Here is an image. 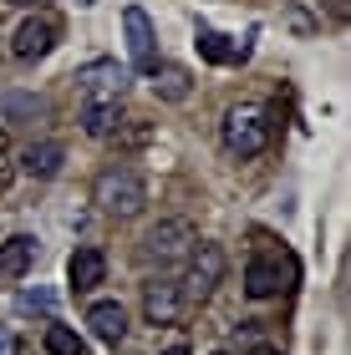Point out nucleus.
<instances>
[{
	"mask_svg": "<svg viewBox=\"0 0 351 355\" xmlns=\"http://www.w3.org/2000/svg\"><path fill=\"white\" fill-rule=\"evenodd\" d=\"M275 137V122H270V107L260 102H239L225 112V148L234 157H260Z\"/></svg>",
	"mask_w": 351,
	"mask_h": 355,
	"instance_id": "f257e3e1",
	"label": "nucleus"
},
{
	"mask_svg": "<svg viewBox=\"0 0 351 355\" xmlns=\"http://www.w3.org/2000/svg\"><path fill=\"white\" fill-rule=\"evenodd\" d=\"M92 203H97L107 218H138L142 203H148V188H142V178L133 168H107V173H97V183H92Z\"/></svg>",
	"mask_w": 351,
	"mask_h": 355,
	"instance_id": "f03ea898",
	"label": "nucleus"
},
{
	"mask_svg": "<svg viewBox=\"0 0 351 355\" xmlns=\"http://www.w3.org/2000/svg\"><path fill=\"white\" fill-rule=\"evenodd\" d=\"M295 259L285 249H265V254H254V259L245 264V295L250 300H275L285 295V289L295 284Z\"/></svg>",
	"mask_w": 351,
	"mask_h": 355,
	"instance_id": "7ed1b4c3",
	"label": "nucleus"
},
{
	"mask_svg": "<svg viewBox=\"0 0 351 355\" xmlns=\"http://www.w3.org/2000/svg\"><path fill=\"white\" fill-rule=\"evenodd\" d=\"M219 279H225V249L219 244H194V254L183 259V279H179V295L183 304H204L219 289Z\"/></svg>",
	"mask_w": 351,
	"mask_h": 355,
	"instance_id": "20e7f679",
	"label": "nucleus"
},
{
	"mask_svg": "<svg viewBox=\"0 0 351 355\" xmlns=\"http://www.w3.org/2000/svg\"><path fill=\"white\" fill-rule=\"evenodd\" d=\"M194 244H199V229L188 218H163L148 239H142V259L168 269V264H183L188 254H194Z\"/></svg>",
	"mask_w": 351,
	"mask_h": 355,
	"instance_id": "39448f33",
	"label": "nucleus"
},
{
	"mask_svg": "<svg viewBox=\"0 0 351 355\" xmlns=\"http://www.w3.org/2000/svg\"><path fill=\"white\" fill-rule=\"evenodd\" d=\"M122 31H127V61L138 71H153L158 67V36H153V21L142 6H127L122 10Z\"/></svg>",
	"mask_w": 351,
	"mask_h": 355,
	"instance_id": "423d86ee",
	"label": "nucleus"
},
{
	"mask_svg": "<svg viewBox=\"0 0 351 355\" xmlns=\"http://www.w3.org/2000/svg\"><path fill=\"white\" fill-rule=\"evenodd\" d=\"M51 46H56V21L26 15V21L15 26V36H10V56L15 61H41V56H51Z\"/></svg>",
	"mask_w": 351,
	"mask_h": 355,
	"instance_id": "0eeeda50",
	"label": "nucleus"
},
{
	"mask_svg": "<svg viewBox=\"0 0 351 355\" xmlns=\"http://www.w3.org/2000/svg\"><path fill=\"white\" fill-rule=\"evenodd\" d=\"M183 310H188V304H183V295H179V284H173V279L142 284V315H148V325H179Z\"/></svg>",
	"mask_w": 351,
	"mask_h": 355,
	"instance_id": "6e6552de",
	"label": "nucleus"
},
{
	"mask_svg": "<svg viewBox=\"0 0 351 355\" xmlns=\"http://www.w3.org/2000/svg\"><path fill=\"white\" fill-rule=\"evenodd\" d=\"M31 264H36V239H31V234H10L6 244H0V284L26 279Z\"/></svg>",
	"mask_w": 351,
	"mask_h": 355,
	"instance_id": "1a4fd4ad",
	"label": "nucleus"
},
{
	"mask_svg": "<svg viewBox=\"0 0 351 355\" xmlns=\"http://www.w3.org/2000/svg\"><path fill=\"white\" fill-rule=\"evenodd\" d=\"M67 279L76 295H87V289H97L107 279V254L102 249H76L72 259H67Z\"/></svg>",
	"mask_w": 351,
	"mask_h": 355,
	"instance_id": "9d476101",
	"label": "nucleus"
},
{
	"mask_svg": "<svg viewBox=\"0 0 351 355\" xmlns=\"http://www.w3.org/2000/svg\"><path fill=\"white\" fill-rule=\"evenodd\" d=\"M87 325H92V335H97L102 345H117L122 335H127V310H122L117 300H97L87 310Z\"/></svg>",
	"mask_w": 351,
	"mask_h": 355,
	"instance_id": "9b49d317",
	"label": "nucleus"
},
{
	"mask_svg": "<svg viewBox=\"0 0 351 355\" xmlns=\"http://www.w3.org/2000/svg\"><path fill=\"white\" fill-rule=\"evenodd\" d=\"M61 163H67V148L61 142H31V148L21 153V173H31V178H56L61 173Z\"/></svg>",
	"mask_w": 351,
	"mask_h": 355,
	"instance_id": "f8f14e48",
	"label": "nucleus"
},
{
	"mask_svg": "<svg viewBox=\"0 0 351 355\" xmlns=\"http://www.w3.org/2000/svg\"><path fill=\"white\" fill-rule=\"evenodd\" d=\"M122 82H127V76L113 67V61H102V67H92V71L82 76V92H87V102H117V96H122Z\"/></svg>",
	"mask_w": 351,
	"mask_h": 355,
	"instance_id": "ddd939ff",
	"label": "nucleus"
},
{
	"mask_svg": "<svg viewBox=\"0 0 351 355\" xmlns=\"http://www.w3.org/2000/svg\"><path fill=\"white\" fill-rule=\"evenodd\" d=\"M153 92L163 96V102H188V92H194V76H188L183 67H173V61H163V67H153Z\"/></svg>",
	"mask_w": 351,
	"mask_h": 355,
	"instance_id": "4468645a",
	"label": "nucleus"
},
{
	"mask_svg": "<svg viewBox=\"0 0 351 355\" xmlns=\"http://www.w3.org/2000/svg\"><path fill=\"white\" fill-rule=\"evenodd\" d=\"M122 127V107L117 102H87L82 107V132L87 137H113Z\"/></svg>",
	"mask_w": 351,
	"mask_h": 355,
	"instance_id": "2eb2a0df",
	"label": "nucleus"
},
{
	"mask_svg": "<svg viewBox=\"0 0 351 355\" xmlns=\"http://www.w3.org/2000/svg\"><path fill=\"white\" fill-rule=\"evenodd\" d=\"M199 56L214 61V67H229V61L245 56V46H234L229 36H219V31H199Z\"/></svg>",
	"mask_w": 351,
	"mask_h": 355,
	"instance_id": "dca6fc26",
	"label": "nucleus"
},
{
	"mask_svg": "<svg viewBox=\"0 0 351 355\" xmlns=\"http://www.w3.org/2000/svg\"><path fill=\"white\" fill-rule=\"evenodd\" d=\"M46 355H87V345L67 325H46Z\"/></svg>",
	"mask_w": 351,
	"mask_h": 355,
	"instance_id": "f3484780",
	"label": "nucleus"
},
{
	"mask_svg": "<svg viewBox=\"0 0 351 355\" xmlns=\"http://www.w3.org/2000/svg\"><path fill=\"white\" fill-rule=\"evenodd\" d=\"M21 310H46V315H51V295H46V289H26V295H21Z\"/></svg>",
	"mask_w": 351,
	"mask_h": 355,
	"instance_id": "a211bd4d",
	"label": "nucleus"
},
{
	"mask_svg": "<svg viewBox=\"0 0 351 355\" xmlns=\"http://www.w3.org/2000/svg\"><path fill=\"white\" fill-rule=\"evenodd\" d=\"M10 183H15V163H10V157H6V153H0V193H6Z\"/></svg>",
	"mask_w": 351,
	"mask_h": 355,
	"instance_id": "6ab92c4d",
	"label": "nucleus"
},
{
	"mask_svg": "<svg viewBox=\"0 0 351 355\" xmlns=\"http://www.w3.org/2000/svg\"><path fill=\"white\" fill-rule=\"evenodd\" d=\"M0 355H21V345H15V335L0 325Z\"/></svg>",
	"mask_w": 351,
	"mask_h": 355,
	"instance_id": "aec40b11",
	"label": "nucleus"
},
{
	"mask_svg": "<svg viewBox=\"0 0 351 355\" xmlns=\"http://www.w3.org/2000/svg\"><path fill=\"white\" fill-rule=\"evenodd\" d=\"M6 6H21V10H41L46 0H6Z\"/></svg>",
	"mask_w": 351,
	"mask_h": 355,
	"instance_id": "412c9836",
	"label": "nucleus"
},
{
	"mask_svg": "<svg viewBox=\"0 0 351 355\" xmlns=\"http://www.w3.org/2000/svg\"><path fill=\"white\" fill-rule=\"evenodd\" d=\"M250 355H280V350H275V345H254Z\"/></svg>",
	"mask_w": 351,
	"mask_h": 355,
	"instance_id": "4be33fe9",
	"label": "nucleus"
},
{
	"mask_svg": "<svg viewBox=\"0 0 351 355\" xmlns=\"http://www.w3.org/2000/svg\"><path fill=\"white\" fill-rule=\"evenodd\" d=\"M163 355H188V345H168V350H163Z\"/></svg>",
	"mask_w": 351,
	"mask_h": 355,
	"instance_id": "5701e85b",
	"label": "nucleus"
},
{
	"mask_svg": "<svg viewBox=\"0 0 351 355\" xmlns=\"http://www.w3.org/2000/svg\"><path fill=\"white\" fill-rule=\"evenodd\" d=\"M72 6H97V0H72Z\"/></svg>",
	"mask_w": 351,
	"mask_h": 355,
	"instance_id": "b1692460",
	"label": "nucleus"
},
{
	"mask_svg": "<svg viewBox=\"0 0 351 355\" xmlns=\"http://www.w3.org/2000/svg\"><path fill=\"white\" fill-rule=\"evenodd\" d=\"M214 355H225V350H214Z\"/></svg>",
	"mask_w": 351,
	"mask_h": 355,
	"instance_id": "393cba45",
	"label": "nucleus"
}]
</instances>
